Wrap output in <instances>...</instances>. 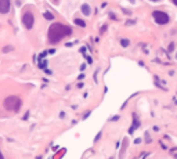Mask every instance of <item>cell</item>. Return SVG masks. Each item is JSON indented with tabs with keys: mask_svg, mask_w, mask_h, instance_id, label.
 <instances>
[{
	"mask_svg": "<svg viewBox=\"0 0 177 159\" xmlns=\"http://www.w3.org/2000/svg\"><path fill=\"white\" fill-rule=\"evenodd\" d=\"M72 33L71 26L62 25V24H53L49 29V40L50 43H58L61 39Z\"/></svg>",
	"mask_w": 177,
	"mask_h": 159,
	"instance_id": "1",
	"label": "cell"
},
{
	"mask_svg": "<svg viewBox=\"0 0 177 159\" xmlns=\"http://www.w3.org/2000/svg\"><path fill=\"white\" fill-rule=\"evenodd\" d=\"M21 21H22V25L25 26L26 29H32V26L35 24V15L32 11H25L21 17Z\"/></svg>",
	"mask_w": 177,
	"mask_h": 159,
	"instance_id": "4",
	"label": "cell"
},
{
	"mask_svg": "<svg viewBox=\"0 0 177 159\" xmlns=\"http://www.w3.org/2000/svg\"><path fill=\"white\" fill-rule=\"evenodd\" d=\"M120 45H122V47H127V46L130 45V42H129V39H122L120 40Z\"/></svg>",
	"mask_w": 177,
	"mask_h": 159,
	"instance_id": "9",
	"label": "cell"
},
{
	"mask_svg": "<svg viewBox=\"0 0 177 159\" xmlns=\"http://www.w3.org/2000/svg\"><path fill=\"white\" fill-rule=\"evenodd\" d=\"M150 1H155V3H158V1H162V0H150Z\"/></svg>",
	"mask_w": 177,
	"mask_h": 159,
	"instance_id": "13",
	"label": "cell"
},
{
	"mask_svg": "<svg viewBox=\"0 0 177 159\" xmlns=\"http://www.w3.org/2000/svg\"><path fill=\"white\" fill-rule=\"evenodd\" d=\"M82 13H83V15H86V17H89V15H90V13H91V8H90V6H89V4H83V6H82Z\"/></svg>",
	"mask_w": 177,
	"mask_h": 159,
	"instance_id": "6",
	"label": "cell"
},
{
	"mask_svg": "<svg viewBox=\"0 0 177 159\" xmlns=\"http://www.w3.org/2000/svg\"><path fill=\"white\" fill-rule=\"evenodd\" d=\"M43 15H44V18H46V19H49V21H51V19L54 18V15H53L51 13H49V11H44Z\"/></svg>",
	"mask_w": 177,
	"mask_h": 159,
	"instance_id": "7",
	"label": "cell"
},
{
	"mask_svg": "<svg viewBox=\"0 0 177 159\" xmlns=\"http://www.w3.org/2000/svg\"><path fill=\"white\" fill-rule=\"evenodd\" d=\"M75 24H76V25H79V26H82V28H84V26H86L84 21H82V19H79V18L75 19Z\"/></svg>",
	"mask_w": 177,
	"mask_h": 159,
	"instance_id": "8",
	"label": "cell"
},
{
	"mask_svg": "<svg viewBox=\"0 0 177 159\" xmlns=\"http://www.w3.org/2000/svg\"><path fill=\"white\" fill-rule=\"evenodd\" d=\"M170 1H172V3H173V4H174V6L177 7V0H170Z\"/></svg>",
	"mask_w": 177,
	"mask_h": 159,
	"instance_id": "12",
	"label": "cell"
},
{
	"mask_svg": "<svg viewBox=\"0 0 177 159\" xmlns=\"http://www.w3.org/2000/svg\"><path fill=\"white\" fill-rule=\"evenodd\" d=\"M8 50H13V47L7 46V47H4V49H3V51H4V53H8Z\"/></svg>",
	"mask_w": 177,
	"mask_h": 159,
	"instance_id": "11",
	"label": "cell"
},
{
	"mask_svg": "<svg viewBox=\"0 0 177 159\" xmlns=\"http://www.w3.org/2000/svg\"><path fill=\"white\" fill-rule=\"evenodd\" d=\"M173 50H174V43L172 42L170 45H169V51H173Z\"/></svg>",
	"mask_w": 177,
	"mask_h": 159,
	"instance_id": "10",
	"label": "cell"
},
{
	"mask_svg": "<svg viewBox=\"0 0 177 159\" xmlns=\"http://www.w3.org/2000/svg\"><path fill=\"white\" fill-rule=\"evenodd\" d=\"M152 18L158 25H167L170 22V15L165 11H161V10H155L152 13Z\"/></svg>",
	"mask_w": 177,
	"mask_h": 159,
	"instance_id": "3",
	"label": "cell"
},
{
	"mask_svg": "<svg viewBox=\"0 0 177 159\" xmlns=\"http://www.w3.org/2000/svg\"><path fill=\"white\" fill-rule=\"evenodd\" d=\"M0 159H4V156H3V155H1V154H0Z\"/></svg>",
	"mask_w": 177,
	"mask_h": 159,
	"instance_id": "14",
	"label": "cell"
},
{
	"mask_svg": "<svg viewBox=\"0 0 177 159\" xmlns=\"http://www.w3.org/2000/svg\"><path fill=\"white\" fill-rule=\"evenodd\" d=\"M3 105H4V108H6L7 111L17 112V111H19V108H21L22 101H21V98L17 97V95H10V97H7L6 100H4Z\"/></svg>",
	"mask_w": 177,
	"mask_h": 159,
	"instance_id": "2",
	"label": "cell"
},
{
	"mask_svg": "<svg viewBox=\"0 0 177 159\" xmlns=\"http://www.w3.org/2000/svg\"><path fill=\"white\" fill-rule=\"evenodd\" d=\"M11 3L10 0H0V14H7L10 11Z\"/></svg>",
	"mask_w": 177,
	"mask_h": 159,
	"instance_id": "5",
	"label": "cell"
},
{
	"mask_svg": "<svg viewBox=\"0 0 177 159\" xmlns=\"http://www.w3.org/2000/svg\"><path fill=\"white\" fill-rule=\"evenodd\" d=\"M176 60H177V51H176Z\"/></svg>",
	"mask_w": 177,
	"mask_h": 159,
	"instance_id": "15",
	"label": "cell"
}]
</instances>
